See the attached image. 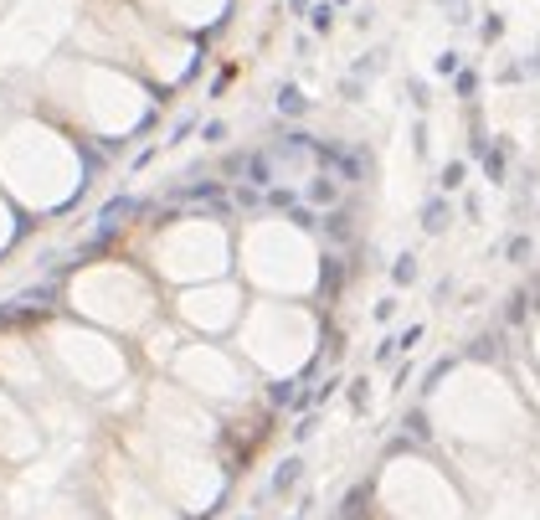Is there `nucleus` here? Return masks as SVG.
Wrapping results in <instances>:
<instances>
[{
    "mask_svg": "<svg viewBox=\"0 0 540 520\" xmlns=\"http://www.w3.org/2000/svg\"><path fill=\"white\" fill-rule=\"evenodd\" d=\"M381 500L392 505V515L401 520H464V505L453 495V485H443V474L428 459H396L381 474Z\"/></svg>",
    "mask_w": 540,
    "mask_h": 520,
    "instance_id": "f257e3e1",
    "label": "nucleus"
},
{
    "mask_svg": "<svg viewBox=\"0 0 540 520\" xmlns=\"http://www.w3.org/2000/svg\"><path fill=\"white\" fill-rule=\"evenodd\" d=\"M52 356L62 360V377L72 381V392H83V397L113 392L129 371L124 351L113 341H104V335H88V330H57Z\"/></svg>",
    "mask_w": 540,
    "mask_h": 520,
    "instance_id": "f03ea898",
    "label": "nucleus"
},
{
    "mask_svg": "<svg viewBox=\"0 0 540 520\" xmlns=\"http://www.w3.org/2000/svg\"><path fill=\"white\" fill-rule=\"evenodd\" d=\"M170 371H176L180 387L191 397H201V402H237V397H248V387H252L248 366L237 356H227L221 345H185V351H176Z\"/></svg>",
    "mask_w": 540,
    "mask_h": 520,
    "instance_id": "7ed1b4c3",
    "label": "nucleus"
},
{
    "mask_svg": "<svg viewBox=\"0 0 540 520\" xmlns=\"http://www.w3.org/2000/svg\"><path fill=\"white\" fill-rule=\"evenodd\" d=\"M144 428L165 438V443H191V449H206L221 438L216 417L201 407V397L176 392V387H155L149 392V407H144Z\"/></svg>",
    "mask_w": 540,
    "mask_h": 520,
    "instance_id": "20e7f679",
    "label": "nucleus"
},
{
    "mask_svg": "<svg viewBox=\"0 0 540 520\" xmlns=\"http://www.w3.org/2000/svg\"><path fill=\"white\" fill-rule=\"evenodd\" d=\"M108 520H180V510L129 459H108Z\"/></svg>",
    "mask_w": 540,
    "mask_h": 520,
    "instance_id": "39448f33",
    "label": "nucleus"
},
{
    "mask_svg": "<svg viewBox=\"0 0 540 520\" xmlns=\"http://www.w3.org/2000/svg\"><path fill=\"white\" fill-rule=\"evenodd\" d=\"M41 453V428L36 417L16 402V392L0 387V464H26Z\"/></svg>",
    "mask_w": 540,
    "mask_h": 520,
    "instance_id": "423d86ee",
    "label": "nucleus"
},
{
    "mask_svg": "<svg viewBox=\"0 0 540 520\" xmlns=\"http://www.w3.org/2000/svg\"><path fill=\"white\" fill-rule=\"evenodd\" d=\"M309 201H314V206H329V212H335V201H340V180L329 176V170H314V176H309V191H304Z\"/></svg>",
    "mask_w": 540,
    "mask_h": 520,
    "instance_id": "0eeeda50",
    "label": "nucleus"
},
{
    "mask_svg": "<svg viewBox=\"0 0 540 520\" xmlns=\"http://www.w3.org/2000/svg\"><path fill=\"white\" fill-rule=\"evenodd\" d=\"M448 222H453V206H448L443 196H432L428 206H422V227H428L432 237H437V233H448Z\"/></svg>",
    "mask_w": 540,
    "mask_h": 520,
    "instance_id": "6e6552de",
    "label": "nucleus"
},
{
    "mask_svg": "<svg viewBox=\"0 0 540 520\" xmlns=\"http://www.w3.org/2000/svg\"><path fill=\"white\" fill-rule=\"evenodd\" d=\"M278 114H284V119H304V114H309V98L293 88V83H284V88H278Z\"/></svg>",
    "mask_w": 540,
    "mask_h": 520,
    "instance_id": "1a4fd4ad",
    "label": "nucleus"
},
{
    "mask_svg": "<svg viewBox=\"0 0 540 520\" xmlns=\"http://www.w3.org/2000/svg\"><path fill=\"white\" fill-rule=\"evenodd\" d=\"M324 237H329V242H350V212H329V216H324Z\"/></svg>",
    "mask_w": 540,
    "mask_h": 520,
    "instance_id": "9d476101",
    "label": "nucleus"
},
{
    "mask_svg": "<svg viewBox=\"0 0 540 520\" xmlns=\"http://www.w3.org/2000/svg\"><path fill=\"white\" fill-rule=\"evenodd\" d=\"M412 278H417V258L412 252H401V258L392 263V284H412Z\"/></svg>",
    "mask_w": 540,
    "mask_h": 520,
    "instance_id": "9b49d317",
    "label": "nucleus"
},
{
    "mask_svg": "<svg viewBox=\"0 0 540 520\" xmlns=\"http://www.w3.org/2000/svg\"><path fill=\"white\" fill-rule=\"evenodd\" d=\"M309 26H314V32H329V26H335V5H329V0H320V5L309 11Z\"/></svg>",
    "mask_w": 540,
    "mask_h": 520,
    "instance_id": "f8f14e48",
    "label": "nucleus"
},
{
    "mask_svg": "<svg viewBox=\"0 0 540 520\" xmlns=\"http://www.w3.org/2000/svg\"><path fill=\"white\" fill-rule=\"evenodd\" d=\"M299 459H288V464H278V474H273V489H288V485H299Z\"/></svg>",
    "mask_w": 540,
    "mask_h": 520,
    "instance_id": "ddd939ff",
    "label": "nucleus"
},
{
    "mask_svg": "<svg viewBox=\"0 0 540 520\" xmlns=\"http://www.w3.org/2000/svg\"><path fill=\"white\" fill-rule=\"evenodd\" d=\"M484 176L494 180V186L504 180V150H484Z\"/></svg>",
    "mask_w": 540,
    "mask_h": 520,
    "instance_id": "4468645a",
    "label": "nucleus"
},
{
    "mask_svg": "<svg viewBox=\"0 0 540 520\" xmlns=\"http://www.w3.org/2000/svg\"><path fill=\"white\" fill-rule=\"evenodd\" d=\"M530 252H536V242H530V237H509V263H530Z\"/></svg>",
    "mask_w": 540,
    "mask_h": 520,
    "instance_id": "2eb2a0df",
    "label": "nucleus"
},
{
    "mask_svg": "<svg viewBox=\"0 0 540 520\" xmlns=\"http://www.w3.org/2000/svg\"><path fill=\"white\" fill-rule=\"evenodd\" d=\"M464 186V160H453L448 170H443V191H458Z\"/></svg>",
    "mask_w": 540,
    "mask_h": 520,
    "instance_id": "dca6fc26",
    "label": "nucleus"
},
{
    "mask_svg": "<svg viewBox=\"0 0 540 520\" xmlns=\"http://www.w3.org/2000/svg\"><path fill=\"white\" fill-rule=\"evenodd\" d=\"M201 140H206V144H221V140H227V124H221V119H212V124L201 129Z\"/></svg>",
    "mask_w": 540,
    "mask_h": 520,
    "instance_id": "f3484780",
    "label": "nucleus"
},
{
    "mask_svg": "<svg viewBox=\"0 0 540 520\" xmlns=\"http://www.w3.org/2000/svg\"><path fill=\"white\" fill-rule=\"evenodd\" d=\"M473 88H479V72H458V93H464V98H473Z\"/></svg>",
    "mask_w": 540,
    "mask_h": 520,
    "instance_id": "a211bd4d",
    "label": "nucleus"
},
{
    "mask_svg": "<svg viewBox=\"0 0 540 520\" xmlns=\"http://www.w3.org/2000/svg\"><path fill=\"white\" fill-rule=\"evenodd\" d=\"M437 72H443V78H453V72H458V52H443V57H437Z\"/></svg>",
    "mask_w": 540,
    "mask_h": 520,
    "instance_id": "6ab92c4d",
    "label": "nucleus"
},
{
    "mask_svg": "<svg viewBox=\"0 0 540 520\" xmlns=\"http://www.w3.org/2000/svg\"><path fill=\"white\" fill-rule=\"evenodd\" d=\"M500 32H504V21H500V16H489L484 26H479V36H484V41H494V36H500Z\"/></svg>",
    "mask_w": 540,
    "mask_h": 520,
    "instance_id": "aec40b11",
    "label": "nucleus"
},
{
    "mask_svg": "<svg viewBox=\"0 0 540 520\" xmlns=\"http://www.w3.org/2000/svg\"><path fill=\"white\" fill-rule=\"evenodd\" d=\"M520 72H540V52H536V57H525V68H520Z\"/></svg>",
    "mask_w": 540,
    "mask_h": 520,
    "instance_id": "412c9836",
    "label": "nucleus"
},
{
    "mask_svg": "<svg viewBox=\"0 0 540 520\" xmlns=\"http://www.w3.org/2000/svg\"><path fill=\"white\" fill-rule=\"evenodd\" d=\"M288 5H293V11H304V0H288Z\"/></svg>",
    "mask_w": 540,
    "mask_h": 520,
    "instance_id": "4be33fe9",
    "label": "nucleus"
}]
</instances>
